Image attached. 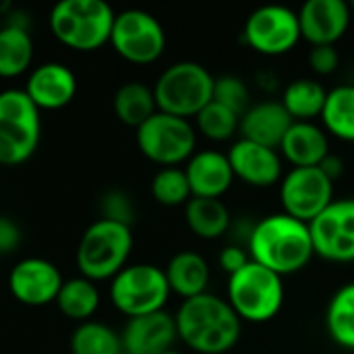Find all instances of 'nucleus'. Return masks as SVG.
Returning <instances> with one entry per match:
<instances>
[{
	"label": "nucleus",
	"mask_w": 354,
	"mask_h": 354,
	"mask_svg": "<svg viewBox=\"0 0 354 354\" xmlns=\"http://www.w3.org/2000/svg\"><path fill=\"white\" fill-rule=\"evenodd\" d=\"M251 261L278 276H292L305 270L315 257L309 224L280 212L259 218L247 239Z\"/></svg>",
	"instance_id": "obj_1"
},
{
	"label": "nucleus",
	"mask_w": 354,
	"mask_h": 354,
	"mask_svg": "<svg viewBox=\"0 0 354 354\" xmlns=\"http://www.w3.org/2000/svg\"><path fill=\"white\" fill-rule=\"evenodd\" d=\"M174 324L178 340L197 354L230 353L243 336L241 317L226 299L212 292L183 301Z\"/></svg>",
	"instance_id": "obj_2"
},
{
	"label": "nucleus",
	"mask_w": 354,
	"mask_h": 354,
	"mask_svg": "<svg viewBox=\"0 0 354 354\" xmlns=\"http://www.w3.org/2000/svg\"><path fill=\"white\" fill-rule=\"evenodd\" d=\"M116 12L106 0H60L50 10L52 35L66 48L93 52L110 44Z\"/></svg>",
	"instance_id": "obj_3"
},
{
	"label": "nucleus",
	"mask_w": 354,
	"mask_h": 354,
	"mask_svg": "<svg viewBox=\"0 0 354 354\" xmlns=\"http://www.w3.org/2000/svg\"><path fill=\"white\" fill-rule=\"evenodd\" d=\"M133 243L131 226L97 218L85 228L77 245L75 261L81 276L95 284L112 280L129 266Z\"/></svg>",
	"instance_id": "obj_4"
},
{
	"label": "nucleus",
	"mask_w": 354,
	"mask_h": 354,
	"mask_svg": "<svg viewBox=\"0 0 354 354\" xmlns=\"http://www.w3.org/2000/svg\"><path fill=\"white\" fill-rule=\"evenodd\" d=\"M284 278L255 261L228 276L226 301L243 324H268L276 319L284 307Z\"/></svg>",
	"instance_id": "obj_5"
},
{
	"label": "nucleus",
	"mask_w": 354,
	"mask_h": 354,
	"mask_svg": "<svg viewBox=\"0 0 354 354\" xmlns=\"http://www.w3.org/2000/svg\"><path fill=\"white\" fill-rule=\"evenodd\" d=\"M216 77L195 60H180L164 68L153 83V95L160 112L195 118L214 100Z\"/></svg>",
	"instance_id": "obj_6"
},
{
	"label": "nucleus",
	"mask_w": 354,
	"mask_h": 354,
	"mask_svg": "<svg viewBox=\"0 0 354 354\" xmlns=\"http://www.w3.org/2000/svg\"><path fill=\"white\" fill-rule=\"evenodd\" d=\"M41 137L39 108L23 89L0 91V166H21L37 149Z\"/></svg>",
	"instance_id": "obj_7"
},
{
	"label": "nucleus",
	"mask_w": 354,
	"mask_h": 354,
	"mask_svg": "<svg viewBox=\"0 0 354 354\" xmlns=\"http://www.w3.org/2000/svg\"><path fill=\"white\" fill-rule=\"evenodd\" d=\"M170 295L164 270L153 263H129L110 280V301L129 319L164 311Z\"/></svg>",
	"instance_id": "obj_8"
},
{
	"label": "nucleus",
	"mask_w": 354,
	"mask_h": 354,
	"mask_svg": "<svg viewBox=\"0 0 354 354\" xmlns=\"http://www.w3.org/2000/svg\"><path fill=\"white\" fill-rule=\"evenodd\" d=\"M135 141L139 151L162 168L187 164L197 151L195 124L160 110L137 129Z\"/></svg>",
	"instance_id": "obj_9"
},
{
	"label": "nucleus",
	"mask_w": 354,
	"mask_h": 354,
	"mask_svg": "<svg viewBox=\"0 0 354 354\" xmlns=\"http://www.w3.org/2000/svg\"><path fill=\"white\" fill-rule=\"evenodd\" d=\"M110 46L127 62L151 64L160 60L166 50V31L151 12L127 8L116 12Z\"/></svg>",
	"instance_id": "obj_10"
},
{
	"label": "nucleus",
	"mask_w": 354,
	"mask_h": 354,
	"mask_svg": "<svg viewBox=\"0 0 354 354\" xmlns=\"http://www.w3.org/2000/svg\"><path fill=\"white\" fill-rule=\"evenodd\" d=\"M245 44L261 56H284L303 39L299 12L282 4H266L255 8L243 27Z\"/></svg>",
	"instance_id": "obj_11"
},
{
	"label": "nucleus",
	"mask_w": 354,
	"mask_h": 354,
	"mask_svg": "<svg viewBox=\"0 0 354 354\" xmlns=\"http://www.w3.org/2000/svg\"><path fill=\"white\" fill-rule=\"evenodd\" d=\"M334 199V180L319 166L290 168L280 180L282 212L305 224H311Z\"/></svg>",
	"instance_id": "obj_12"
},
{
	"label": "nucleus",
	"mask_w": 354,
	"mask_h": 354,
	"mask_svg": "<svg viewBox=\"0 0 354 354\" xmlns=\"http://www.w3.org/2000/svg\"><path fill=\"white\" fill-rule=\"evenodd\" d=\"M317 257L332 263L354 261V199H334L311 224Z\"/></svg>",
	"instance_id": "obj_13"
},
{
	"label": "nucleus",
	"mask_w": 354,
	"mask_h": 354,
	"mask_svg": "<svg viewBox=\"0 0 354 354\" xmlns=\"http://www.w3.org/2000/svg\"><path fill=\"white\" fill-rule=\"evenodd\" d=\"M64 284L60 270L44 257H25L8 272V290L15 301L27 307L56 303Z\"/></svg>",
	"instance_id": "obj_14"
},
{
	"label": "nucleus",
	"mask_w": 354,
	"mask_h": 354,
	"mask_svg": "<svg viewBox=\"0 0 354 354\" xmlns=\"http://www.w3.org/2000/svg\"><path fill=\"white\" fill-rule=\"evenodd\" d=\"M234 178L253 189L280 185L284 176V160L278 149L239 137L226 151Z\"/></svg>",
	"instance_id": "obj_15"
},
{
	"label": "nucleus",
	"mask_w": 354,
	"mask_h": 354,
	"mask_svg": "<svg viewBox=\"0 0 354 354\" xmlns=\"http://www.w3.org/2000/svg\"><path fill=\"white\" fill-rule=\"evenodd\" d=\"M297 12L309 46H336L353 21V6L346 0H307Z\"/></svg>",
	"instance_id": "obj_16"
},
{
	"label": "nucleus",
	"mask_w": 354,
	"mask_h": 354,
	"mask_svg": "<svg viewBox=\"0 0 354 354\" xmlns=\"http://www.w3.org/2000/svg\"><path fill=\"white\" fill-rule=\"evenodd\" d=\"M23 91L41 110H60L77 95V77L64 62H41L27 75Z\"/></svg>",
	"instance_id": "obj_17"
},
{
	"label": "nucleus",
	"mask_w": 354,
	"mask_h": 354,
	"mask_svg": "<svg viewBox=\"0 0 354 354\" xmlns=\"http://www.w3.org/2000/svg\"><path fill=\"white\" fill-rule=\"evenodd\" d=\"M122 351L129 354H164L174 348L178 334L174 315L166 309L141 317H131L122 332Z\"/></svg>",
	"instance_id": "obj_18"
},
{
	"label": "nucleus",
	"mask_w": 354,
	"mask_h": 354,
	"mask_svg": "<svg viewBox=\"0 0 354 354\" xmlns=\"http://www.w3.org/2000/svg\"><path fill=\"white\" fill-rule=\"evenodd\" d=\"M185 174L193 197L203 199H222L236 180L228 156L218 149L195 151L185 164Z\"/></svg>",
	"instance_id": "obj_19"
},
{
	"label": "nucleus",
	"mask_w": 354,
	"mask_h": 354,
	"mask_svg": "<svg viewBox=\"0 0 354 354\" xmlns=\"http://www.w3.org/2000/svg\"><path fill=\"white\" fill-rule=\"evenodd\" d=\"M292 122L295 120L290 118V114L286 112L280 100H261L255 102L241 116L239 133L243 139L278 149Z\"/></svg>",
	"instance_id": "obj_20"
},
{
	"label": "nucleus",
	"mask_w": 354,
	"mask_h": 354,
	"mask_svg": "<svg viewBox=\"0 0 354 354\" xmlns=\"http://www.w3.org/2000/svg\"><path fill=\"white\" fill-rule=\"evenodd\" d=\"M278 151L290 168H317L332 153L330 135L317 122H292Z\"/></svg>",
	"instance_id": "obj_21"
},
{
	"label": "nucleus",
	"mask_w": 354,
	"mask_h": 354,
	"mask_svg": "<svg viewBox=\"0 0 354 354\" xmlns=\"http://www.w3.org/2000/svg\"><path fill=\"white\" fill-rule=\"evenodd\" d=\"M170 292L183 301L205 295L212 278L207 259L197 251H178L164 268Z\"/></svg>",
	"instance_id": "obj_22"
},
{
	"label": "nucleus",
	"mask_w": 354,
	"mask_h": 354,
	"mask_svg": "<svg viewBox=\"0 0 354 354\" xmlns=\"http://www.w3.org/2000/svg\"><path fill=\"white\" fill-rule=\"evenodd\" d=\"M35 54L29 25L10 17L0 27V77L15 79L31 68Z\"/></svg>",
	"instance_id": "obj_23"
},
{
	"label": "nucleus",
	"mask_w": 354,
	"mask_h": 354,
	"mask_svg": "<svg viewBox=\"0 0 354 354\" xmlns=\"http://www.w3.org/2000/svg\"><path fill=\"white\" fill-rule=\"evenodd\" d=\"M185 222L197 239L218 241L230 232L232 216L222 199L191 197L185 205Z\"/></svg>",
	"instance_id": "obj_24"
},
{
	"label": "nucleus",
	"mask_w": 354,
	"mask_h": 354,
	"mask_svg": "<svg viewBox=\"0 0 354 354\" xmlns=\"http://www.w3.org/2000/svg\"><path fill=\"white\" fill-rule=\"evenodd\" d=\"M328 89L313 77H299L282 91V106L295 122H315L322 118Z\"/></svg>",
	"instance_id": "obj_25"
},
{
	"label": "nucleus",
	"mask_w": 354,
	"mask_h": 354,
	"mask_svg": "<svg viewBox=\"0 0 354 354\" xmlns=\"http://www.w3.org/2000/svg\"><path fill=\"white\" fill-rule=\"evenodd\" d=\"M112 108L122 124L133 127L137 131L145 120H149L158 112L153 87H149L143 81H127L116 89L112 97Z\"/></svg>",
	"instance_id": "obj_26"
},
{
	"label": "nucleus",
	"mask_w": 354,
	"mask_h": 354,
	"mask_svg": "<svg viewBox=\"0 0 354 354\" xmlns=\"http://www.w3.org/2000/svg\"><path fill=\"white\" fill-rule=\"evenodd\" d=\"M100 303H102V295L97 284L83 276L64 280L56 297V307L60 309V313L79 324L89 322L100 309Z\"/></svg>",
	"instance_id": "obj_27"
},
{
	"label": "nucleus",
	"mask_w": 354,
	"mask_h": 354,
	"mask_svg": "<svg viewBox=\"0 0 354 354\" xmlns=\"http://www.w3.org/2000/svg\"><path fill=\"white\" fill-rule=\"evenodd\" d=\"M322 127L328 135L354 143V85L344 83L328 89V100L322 112Z\"/></svg>",
	"instance_id": "obj_28"
},
{
	"label": "nucleus",
	"mask_w": 354,
	"mask_h": 354,
	"mask_svg": "<svg viewBox=\"0 0 354 354\" xmlns=\"http://www.w3.org/2000/svg\"><path fill=\"white\" fill-rule=\"evenodd\" d=\"M326 332L340 348L354 351V280L332 295L326 309Z\"/></svg>",
	"instance_id": "obj_29"
},
{
	"label": "nucleus",
	"mask_w": 354,
	"mask_h": 354,
	"mask_svg": "<svg viewBox=\"0 0 354 354\" xmlns=\"http://www.w3.org/2000/svg\"><path fill=\"white\" fill-rule=\"evenodd\" d=\"M122 353L120 334L102 322H83L71 336V354H118Z\"/></svg>",
	"instance_id": "obj_30"
},
{
	"label": "nucleus",
	"mask_w": 354,
	"mask_h": 354,
	"mask_svg": "<svg viewBox=\"0 0 354 354\" xmlns=\"http://www.w3.org/2000/svg\"><path fill=\"white\" fill-rule=\"evenodd\" d=\"M193 120H195L193 122L195 131L214 143L230 141L239 133V127H241V116L214 100Z\"/></svg>",
	"instance_id": "obj_31"
},
{
	"label": "nucleus",
	"mask_w": 354,
	"mask_h": 354,
	"mask_svg": "<svg viewBox=\"0 0 354 354\" xmlns=\"http://www.w3.org/2000/svg\"><path fill=\"white\" fill-rule=\"evenodd\" d=\"M151 197L156 203L164 207H185L189 199L193 197L185 168L172 166V168H160L151 178Z\"/></svg>",
	"instance_id": "obj_32"
},
{
	"label": "nucleus",
	"mask_w": 354,
	"mask_h": 354,
	"mask_svg": "<svg viewBox=\"0 0 354 354\" xmlns=\"http://www.w3.org/2000/svg\"><path fill=\"white\" fill-rule=\"evenodd\" d=\"M214 102L226 106L228 110L243 116L251 106V89L247 81L239 75H222L214 81Z\"/></svg>",
	"instance_id": "obj_33"
},
{
	"label": "nucleus",
	"mask_w": 354,
	"mask_h": 354,
	"mask_svg": "<svg viewBox=\"0 0 354 354\" xmlns=\"http://www.w3.org/2000/svg\"><path fill=\"white\" fill-rule=\"evenodd\" d=\"M100 214H102L100 218H104V220H112V222L131 226L135 220V203L124 191L112 189V191L102 195Z\"/></svg>",
	"instance_id": "obj_34"
},
{
	"label": "nucleus",
	"mask_w": 354,
	"mask_h": 354,
	"mask_svg": "<svg viewBox=\"0 0 354 354\" xmlns=\"http://www.w3.org/2000/svg\"><path fill=\"white\" fill-rule=\"evenodd\" d=\"M309 66L315 75L328 77L334 75L340 66V54L336 46H311L309 50Z\"/></svg>",
	"instance_id": "obj_35"
},
{
	"label": "nucleus",
	"mask_w": 354,
	"mask_h": 354,
	"mask_svg": "<svg viewBox=\"0 0 354 354\" xmlns=\"http://www.w3.org/2000/svg\"><path fill=\"white\" fill-rule=\"evenodd\" d=\"M249 261H251V255H249L247 247H245V245H236V243L226 245V247L220 251V255H218V266H220L228 276H232V274H236L239 270H243Z\"/></svg>",
	"instance_id": "obj_36"
},
{
	"label": "nucleus",
	"mask_w": 354,
	"mask_h": 354,
	"mask_svg": "<svg viewBox=\"0 0 354 354\" xmlns=\"http://www.w3.org/2000/svg\"><path fill=\"white\" fill-rule=\"evenodd\" d=\"M21 245V228L15 220L0 216V255H10Z\"/></svg>",
	"instance_id": "obj_37"
},
{
	"label": "nucleus",
	"mask_w": 354,
	"mask_h": 354,
	"mask_svg": "<svg viewBox=\"0 0 354 354\" xmlns=\"http://www.w3.org/2000/svg\"><path fill=\"white\" fill-rule=\"evenodd\" d=\"M319 168H322L324 174H326L328 178H332L334 183L344 174V162H342V158H338V156H334V153H330V156L319 164Z\"/></svg>",
	"instance_id": "obj_38"
},
{
	"label": "nucleus",
	"mask_w": 354,
	"mask_h": 354,
	"mask_svg": "<svg viewBox=\"0 0 354 354\" xmlns=\"http://www.w3.org/2000/svg\"><path fill=\"white\" fill-rule=\"evenodd\" d=\"M164 354H183L180 351H176V348H172V351H168V353H164Z\"/></svg>",
	"instance_id": "obj_39"
},
{
	"label": "nucleus",
	"mask_w": 354,
	"mask_h": 354,
	"mask_svg": "<svg viewBox=\"0 0 354 354\" xmlns=\"http://www.w3.org/2000/svg\"><path fill=\"white\" fill-rule=\"evenodd\" d=\"M118 354H129V353H124V351H122V353H118Z\"/></svg>",
	"instance_id": "obj_40"
},
{
	"label": "nucleus",
	"mask_w": 354,
	"mask_h": 354,
	"mask_svg": "<svg viewBox=\"0 0 354 354\" xmlns=\"http://www.w3.org/2000/svg\"><path fill=\"white\" fill-rule=\"evenodd\" d=\"M351 6H353V10H354V2H353V4H351Z\"/></svg>",
	"instance_id": "obj_41"
}]
</instances>
